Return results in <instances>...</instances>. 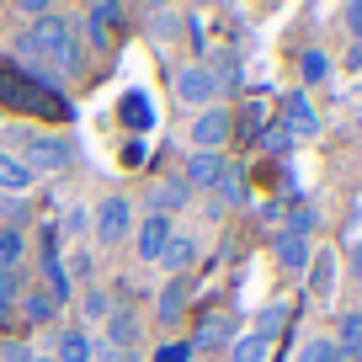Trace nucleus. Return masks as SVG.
Segmentation results:
<instances>
[{"label": "nucleus", "mask_w": 362, "mask_h": 362, "mask_svg": "<svg viewBox=\"0 0 362 362\" xmlns=\"http://www.w3.org/2000/svg\"><path fill=\"white\" fill-rule=\"evenodd\" d=\"M16 54H22L27 64H54L59 75H80V69H86L80 33L64 22V16H37V22L16 37Z\"/></svg>", "instance_id": "1"}, {"label": "nucleus", "mask_w": 362, "mask_h": 362, "mask_svg": "<svg viewBox=\"0 0 362 362\" xmlns=\"http://www.w3.org/2000/svg\"><path fill=\"white\" fill-rule=\"evenodd\" d=\"M0 107H6V112H37V117H54V123L75 117V107H69L54 86L33 80L22 64H11V59H0Z\"/></svg>", "instance_id": "2"}, {"label": "nucleus", "mask_w": 362, "mask_h": 362, "mask_svg": "<svg viewBox=\"0 0 362 362\" xmlns=\"http://www.w3.org/2000/svg\"><path fill=\"white\" fill-rule=\"evenodd\" d=\"M16 139H22V149H27V155H16V160H22L33 176H37V170H64L69 155H75V149H69V139L37 134V128H16Z\"/></svg>", "instance_id": "3"}, {"label": "nucleus", "mask_w": 362, "mask_h": 362, "mask_svg": "<svg viewBox=\"0 0 362 362\" xmlns=\"http://www.w3.org/2000/svg\"><path fill=\"white\" fill-rule=\"evenodd\" d=\"M128 229H134V203L128 197H102V208L90 218V235L102 245H117V240H128Z\"/></svg>", "instance_id": "4"}, {"label": "nucleus", "mask_w": 362, "mask_h": 362, "mask_svg": "<svg viewBox=\"0 0 362 362\" xmlns=\"http://www.w3.org/2000/svg\"><path fill=\"white\" fill-rule=\"evenodd\" d=\"M214 96H218V86H214V69L208 64H187V69H176V102L181 107H214Z\"/></svg>", "instance_id": "5"}, {"label": "nucleus", "mask_w": 362, "mask_h": 362, "mask_svg": "<svg viewBox=\"0 0 362 362\" xmlns=\"http://www.w3.org/2000/svg\"><path fill=\"white\" fill-rule=\"evenodd\" d=\"M235 134V117H229V107H203V112L192 117V144L197 149H214L218 155V144Z\"/></svg>", "instance_id": "6"}, {"label": "nucleus", "mask_w": 362, "mask_h": 362, "mask_svg": "<svg viewBox=\"0 0 362 362\" xmlns=\"http://www.w3.org/2000/svg\"><path fill=\"white\" fill-rule=\"evenodd\" d=\"M283 128L288 134H304V139H315L320 134V112H315V102H309L304 90H283Z\"/></svg>", "instance_id": "7"}, {"label": "nucleus", "mask_w": 362, "mask_h": 362, "mask_svg": "<svg viewBox=\"0 0 362 362\" xmlns=\"http://www.w3.org/2000/svg\"><path fill=\"white\" fill-rule=\"evenodd\" d=\"M304 277H309V293L315 298H336V277H341V256L336 250H315L309 256V267H304Z\"/></svg>", "instance_id": "8"}, {"label": "nucleus", "mask_w": 362, "mask_h": 362, "mask_svg": "<svg viewBox=\"0 0 362 362\" xmlns=\"http://www.w3.org/2000/svg\"><path fill=\"white\" fill-rule=\"evenodd\" d=\"M170 235H176V229H170V218H165V214H149L144 224H139L134 250H139L144 261H160V256H165V245H170Z\"/></svg>", "instance_id": "9"}, {"label": "nucleus", "mask_w": 362, "mask_h": 362, "mask_svg": "<svg viewBox=\"0 0 362 362\" xmlns=\"http://www.w3.org/2000/svg\"><path fill=\"white\" fill-rule=\"evenodd\" d=\"M224 155H214V149H197V155H187V170H181V181H187V187H218V176H224Z\"/></svg>", "instance_id": "10"}, {"label": "nucleus", "mask_w": 362, "mask_h": 362, "mask_svg": "<svg viewBox=\"0 0 362 362\" xmlns=\"http://www.w3.org/2000/svg\"><path fill=\"white\" fill-rule=\"evenodd\" d=\"M192 203V187H187V181L181 176H165V181H155V187H149V214H176V208H187Z\"/></svg>", "instance_id": "11"}, {"label": "nucleus", "mask_w": 362, "mask_h": 362, "mask_svg": "<svg viewBox=\"0 0 362 362\" xmlns=\"http://www.w3.org/2000/svg\"><path fill=\"white\" fill-rule=\"evenodd\" d=\"M187 298H192V277H170V283L160 288L155 320H160V325H176V320L187 315Z\"/></svg>", "instance_id": "12"}, {"label": "nucleus", "mask_w": 362, "mask_h": 362, "mask_svg": "<svg viewBox=\"0 0 362 362\" xmlns=\"http://www.w3.org/2000/svg\"><path fill=\"white\" fill-rule=\"evenodd\" d=\"M272 256H277V267L304 272V267H309V256H315V245H309L304 235H288V229H277V240H272Z\"/></svg>", "instance_id": "13"}, {"label": "nucleus", "mask_w": 362, "mask_h": 362, "mask_svg": "<svg viewBox=\"0 0 362 362\" xmlns=\"http://www.w3.org/2000/svg\"><path fill=\"white\" fill-rule=\"evenodd\" d=\"M43 277H48L54 304H64L69 298V272H64V261H59V235H43Z\"/></svg>", "instance_id": "14"}, {"label": "nucleus", "mask_w": 362, "mask_h": 362, "mask_svg": "<svg viewBox=\"0 0 362 362\" xmlns=\"http://www.w3.org/2000/svg\"><path fill=\"white\" fill-rule=\"evenodd\" d=\"M134 341H139V315H134V309H112V315H107V346L128 351Z\"/></svg>", "instance_id": "15"}, {"label": "nucleus", "mask_w": 362, "mask_h": 362, "mask_svg": "<svg viewBox=\"0 0 362 362\" xmlns=\"http://www.w3.org/2000/svg\"><path fill=\"white\" fill-rule=\"evenodd\" d=\"M224 341H235V320H229V315H208V320H203V330H197V341H192V351L224 346Z\"/></svg>", "instance_id": "16"}, {"label": "nucleus", "mask_w": 362, "mask_h": 362, "mask_svg": "<svg viewBox=\"0 0 362 362\" xmlns=\"http://www.w3.org/2000/svg\"><path fill=\"white\" fill-rule=\"evenodd\" d=\"M192 256H197V235H170V245H165V256H160V261H165L176 277H187Z\"/></svg>", "instance_id": "17"}, {"label": "nucleus", "mask_w": 362, "mask_h": 362, "mask_svg": "<svg viewBox=\"0 0 362 362\" xmlns=\"http://www.w3.org/2000/svg\"><path fill=\"white\" fill-rule=\"evenodd\" d=\"M27 181H33V170H27L11 149H0V192H27Z\"/></svg>", "instance_id": "18"}, {"label": "nucleus", "mask_w": 362, "mask_h": 362, "mask_svg": "<svg viewBox=\"0 0 362 362\" xmlns=\"http://www.w3.org/2000/svg\"><path fill=\"white\" fill-rule=\"evenodd\" d=\"M298 75H304V86H325L330 80V54L325 48H304V54H298Z\"/></svg>", "instance_id": "19"}, {"label": "nucleus", "mask_w": 362, "mask_h": 362, "mask_svg": "<svg viewBox=\"0 0 362 362\" xmlns=\"http://www.w3.org/2000/svg\"><path fill=\"white\" fill-rule=\"evenodd\" d=\"M54 293H48V288H27L22 293V315L33 320V325H48V320H54Z\"/></svg>", "instance_id": "20"}, {"label": "nucleus", "mask_w": 362, "mask_h": 362, "mask_svg": "<svg viewBox=\"0 0 362 362\" xmlns=\"http://www.w3.org/2000/svg\"><path fill=\"white\" fill-rule=\"evenodd\" d=\"M267 357H272V341H261L256 330L229 341V362H267Z\"/></svg>", "instance_id": "21"}, {"label": "nucleus", "mask_w": 362, "mask_h": 362, "mask_svg": "<svg viewBox=\"0 0 362 362\" xmlns=\"http://www.w3.org/2000/svg\"><path fill=\"white\" fill-rule=\"evenodd\" d=\"M298 362H351V357H346V351H341V346H336L330 336H315V341H304Z\"/></svg>", "instance_id": "22"}, {"label": "nucleus", "mask_w": 362, "mask_h": 362, "mask_svg": "<svg viewBox=\"0 0 362 362\" xmlns=\"http://www.w3.org/2000/svg\"><path fill=\"white\" fill-rule=\"evenodd\" d=\"M123 123H128V128H149V123H155L144 90H128V96H123Z\"/></svg>", "instance_id": "23"}, {"label": "nucleus", "mask_w": 362, "mask_h": 362, "mask_svg": "<svg viewBox=\"0 0 362 362\" xmlns=\"http://www.w3.org/2000/svg\"><path fill=\"white\" fill-rule=\"evenodd\" d=\"M117 22H123V6H107V0L90 6V37L96 43H107V27H117Z\"/></svg>", "instance_id": "24"}, {"label": "nucleus", "mask_w": 362, "mask_h": 362, "mask_svg": "<svg viewBox=\"0 0 362 362\" xmlns=\"http://www.w3.org/2000/svg\"><path fill=\"white\" fill-rule=\"evenodd\" d=\"M54 362H90V341L80 336V330H64V336H59V357Z\"/></svg>", "instance_id": "25"}, {"label": "nucleus", "mask_w": 362, "mask_h": 362, "mask_svg": "<svg viewBox=\"0 0 362 362\" xmlns=\"http://www.w3.org/2000/svg\"><path fill=\"white\" fill-rule=\"evenodd\" d=\"M22 250H27V235H22V229H0V267H11V272H16Z\"/></svg>", "instance_id": "26"}, {"label": "nucleus", "mask_w": 362, "mask_h": 362, "mask_svg": "<svg viewBox=\"0 0 362 362\" xmlns=\"http://www.w3.org/2000/svg\"><path fill=\"white\" fill-rule=\"evenodd\" d=\"M283 325H288V304H267V309H261V320H256V336H261V341H272Z\"/></svg>", "instance_id": "27"}, {"label": "nucleus", "mask_w": 362, "mask_h": 362, "mask_svg": "<svg viewBox=\"0 0 362 362\" xmlns=\"http://www.w3.org/2000/svg\"><path fill=\"white\" fill-rule=\"evenodd\" d=\"M261 149H267V155H288V149H293V134H288L283 123H267L261 128Z\"/></svg>", "instance_id": "28"}, {"label": "nucleus", "mask_w": 362, "mask_h": 362, "mask_svg": "<svg viewBox=\"0 0 362 362\" xmlns=\"http://www.w3.org/2000/svg\"><path fill=\"white\" fill-rule=\"evenodd\" d=\"M315 224H320V214H315L309 203H298L293 214H288V224H283V229H288V235H304V240H309V235H315Z\"/></svg>", "instance_id": "29"}, {"label": "nucleus", "mask_w": 362, "mask_h": 362, "mask_svg": "<svg viewBox=\"0 0 362 362\" xmlns=\"http://www.w3.org/2000/svg\"><path fill=\"white\" fill-rule=\"evenodd\" d=\"M16 293H22V277H16L11 267H0V315L16 309Z\"/></svg>", "instance_id": "30"}, {"label": "nucleus", "mask_w": 362, "mask_h": 362, "mask_svg": "<svg viewBox=\"0 0 362 362\" xmlns=\"http://www.w3.org/2000/svg\"><path fill=\"white\" fill-rule=\"evenodd\" d=\"M218 197H224V203H245V176H240V170H224V176H218Z\"/></svg>", "instance_id": "31"}, {"label": "nucleus", "mask_w": 362, "mask_h": 362, "mask_svg": "<svg viewBox=\"0 0 362 362\" xmlns=\"http://www.w3.org/2000/svg\"><path fill=\"white\" fill-rule=\"evenodd\" d=\"M240 112H245V128H250V134L261 139V128H267V117H272V112H267V102H245Z\"/></svg>", "instance_id": "32"}, {"label": "nucleus", "mask_w": 362, "mask_h": 362, "mask_svg": "<svg viewBox=\"0 0 362 362\" xmlns=\"http://www.w3.org/2000/svg\"><path fill=\"white\" fill-rule=\"evenodd\" d=\"M86 315L90 320H107V315H112V298H107L102 288H90V293H86Z\"/></svg>", "instance_id": "33"}, {"label": "nucleus", "mask_w": 362, "mask_h": 362, "mask_svg": "<svg viewBox=\"0 0 362 362\" xmlns=\"http://www.w3.org/2000/svg\"><path fill=\"white\" fill-rule=\"evenodd\" d=\"M155 362H192V341H170V346H160Z\"/></svg>", "instance_id": "34"}, {"label": "nucleus", "mask_w": 362, "mask_h": 362, "mask_svg": "<svg viewBox=\"0 0 362 362\" xmlns=\"http://www.w3.org/2000/svg\"><path fill=\"white\" fill-rule=\"evenodd\" d=\"M149 22H155V37H170V33H176V11H170V6H155V11H149Z\"/></svg>", "instance_id": "35"}, {"label": "nucleus", "mask_w": 362, "mask_h": 362, "mask_svg": "<svg viewBox=\"0 0 362 362\" xmlns=\"http://www.w3.org/2000/svg\"><path fill=\"white\" fill-rule=\"evenodd\" d=\"M341 22H346V33H351V37L362 43V0H351L346 11H341Z\"/></svg>", "instance_id": "36"}, {"label": "nucleus", "mask_w": 362, "mask_h": 362, "mask_svg": "<svg viewBox=\"0 0 362 362\" xmlns=\"http://www.w3.org/2000/svg\"><path fill=\"white\" fill-rule=\"evenodd\" d=\"M0 362H33L27 341H6V346H0Z\"/></svg>", "instance_id": "37"}, {"label": "nucleus", "mask_w": 362, "mask_h": 362, "mask_svg": "<svg viewBox=\"0 0 362 362\" xmlns=\"http://www.w3.org/2000/svg\"><path fill=\"white\" fill-rule=\"evenodd\" d=\"M86 224H90V214H86V208H69V214H64V235H80Z\"/></svg>", "instance_id": "38"}, {"label": "nucleus", "mask_w": 362, "mask_h": 362, "mask_svg": "<svg viewBox=\"0 0 362 362\" xmlns=\"http://www.w3.org/2000/svg\"><path fill=\"white\" fill-rule=\"evenodd\" d=\"M346 261H351V277H357V283H362V235L351 240V256H346Z\"/></svg>", "instance_id": "39"}, {"label": "nucleus", "mask_w": 362, "mask_h": 362, "mask_svg": "<svg viewBox=\"0 0 362 362\" xmlns=\"http://www.w3.org/2000/svg\"><path fill=\"white\" fill-rule=\"evenodd\" d=\"M123 160H128V165H144V144H139V139H128V155H123Z\"/></svg>", "instance_id": "40"}, {"label": "nucleus", "mask_w": 362, "mask_h": 362, "mask_svg": "<svg viewBox=\"0 0 362 362\" xmlns=\"http://www.w3.org/2000/svg\"><path fill=\"white\" fill-rule=\"evenodd\" d=\"M346 69H362V43H357V48L346 54Z\"/></svg>", "instance_id": "41"}, {"label": "nucleus", "mask_w": 362, "mask_h": 362, "mask_svg": "<svg viewBox=\"0 0 362 362\" xmlns=\"http://www.w3.org/2000/svg\"><path fill=\"white\" fill-rule=\"evenodd\" d=\"M33 362H54V357H33Z\"/></svg>", "instance_id": "42"}, {"label": "nucleus", "mask_w": 362, "mask_h": 362, "mask_svg": "<svg viewBox=\"0 0 362 362\" xmlns=\"http://www.w3.org/2000/svg\"><path fill=\"white\" fill-rule=\"evenodd\" d=\"M357 362H362V341H357Z\"/></svg>", "instance_id": "43"}]
</instances>
